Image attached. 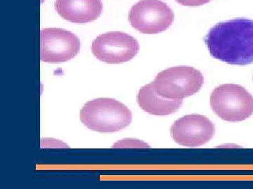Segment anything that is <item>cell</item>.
<instances>
[{
  "instance_id": "13",
  "label": "cell",
  "mask_w": 253,
  "mask_h": 189,
  "mask_svg": "<svg viewBox=\"0 0 253 189\" xmlns=\"http://www.w3.org/2000/svg\"></svg>"
},
{
  "instance_id": "6",
  "label": "cell",
  "mask_w": 253,
  "mask_h": 189,
  "mask_svg": "<svg viewBox=\"0 0 253 189\" xmlns=\"http://www.w3.org/2000/svg\"><path fill=\"white\" fill-rule=\"evenodd\" d=\"M139 51L135 38L123 32L100 34L91 44V52L99 61L108 64H121L134 59Z\"/></svg>"
},
{
  "instance_id": "8",
  "label": "cell",
  "mask_w": 253,
  "mask_h": 189,
  "mask_svg": "<svg viewBox=\"0 0 253 189\" xmlns=\"http://www.w3.org/2000/svg\"><path fill=\"white\" fill-rule=\"evenodd\" d=\"M215 129L207 117L190 114L178 119L171 127V135L176 143L184 147H196L208 143Z\"/></svg>"
},
{
  "instance_id": "2",
  "label": "cell",
  "mask_w": 253,
  "mask_h": 189,
  "mask_svg": "<svg viewBox=\"0 0 253 189\" xmlns=\"http://www.w3.org/2000/svg\"><path fill=\"white\" fill-rule=\"evenodd\" d=\"M81 122L95 132L111 133L131 124L132 114L122 102L109 97L89 101L80 112Z\"/></svg>"
},
{
  "instance_id": "1",
  "label": "cell",
  "mask_w": 253,
  "mask_h": 189,
  "mask_svg": "<svg viewBox=\"0 0 253 189\" xmlns=\"http://www.w3.org/2000/svg\"><path fill=\"white\" fill-rule=\"evenodd\" d=\"M204 41L214 59L237 65L253 63V20L238 18L217 23Z\"/></svg>"
},
{
  "instance_id": "4",
  "label": "cell",
  "mask_w": 253,
  "mask_h": 189,
  "mask_svg": "<svg viewBox=\"0 0 253 189\" xmlns=\"http://www.w3.org/2000/svg\"><path fill=\"white\" fill-rule=\"evenodd\" d=\"M211 106L213 112L223 120L242 122L253 114V97L241 86L223 84L211 94Z\"/></svg>"
},
{
  "instance_id": "5",
  "label": "cell",
  "mask_w": 253,
  "mask_h": 189,
  "mask_svg": "<svg viewBox=\"0 0 253 189\" xmlns=\"http://www.w3.org/2000/svg\"><path fill=\"white\" fill-rule=\"evenodd\" d=\"M174 18L170 6L161 0H140L129 12L131 26L143 34H158L166 31Z\"/></svg>"
},
{
  "instance_id": "10",
  "label": "cell",
  "mask_w": 253,
  "mask_h": 189,
  "mask_svg": "<svg viewBox=\"0 0 253 189\" xmlns=\"http://www.w3.org/2000/svg\"><path fill=\"white\" fill-rule=\"evenodd\" d=\"M138 104L143 110L151 115L168 116L174 114L182 104V100L161 97L154 91L151 83L141 88L138 92Z\"/></svg>"
},
{
  "instance_id": "9",
  "label": "cell",
  "mask_w": 253,
  "mask_h": 189,
  "mask_svg": "<svg viewBox=\"0 0 253 189\" xmlns=\"http://www.w3.org/2000/svg\"><path fill=\"white\" fill-rule=\"evenodd\" d=\"M54 6L61 17L75 23L91 22L103 11L101 0H56Z\"/></svg>"
},
{
  "instance_id": "7",
  "label": "cell",
  "mask_w": 253,
  "mask_h": 189,
  "mask_svg": "<svg viewBox=\"0 0 253 189\" xmlns=\"http://www.w3.org/2000/svg\"><path fill=\"white\" fill-rule=\"evenodd\" d=\"M81 50L79 38L61 28H45L41 31V59L49 63L66 62L74 59Z\"/></svg>"
},
{
  "instance_id": "12",
  "label": "cell",
  "mask_w": 253,
  "mask_h": 189,
  "mask_svg": "<svg viewBox=\"0 0 253 189\" xmlns=\"http://www.w3.org/2000/svg\"><path fill=\"white\" fill-rule=\"evenodd\" d=\"M179 4L187 6H198L209 2L211 0H175Z\"/></svg>"
},
{
  "instance_id": "11",
  "label": "cell",
  "mask_w": 253,
  "mask_h": 189,
  "mask_svg": "<svg viewBox=\"0 0 253 189\" xmlns=\"http://www.w3.org/2000/svg\"><path fill=\"white\" fill-rule=\"evenodd\" d=\"M113 147L114 148H146L149 147L147 144L140 142L137 140H131V139H126L121 142L115 144Z\"/></svg>"
},
{
  "instance_id": "3",
  "label": "cell",
  "mask_w": 253,
  "mask_h": 189,
  "mask_svg": "<svg viewBox=\"0 0 253 189\" xmlns=\"http://www.w3.org/2000/svg\"><path fill=\"white\" fill-rule=\"evenodd\" d=\"M204 83V76L198 69L178 66L158 73L151 84L156 94L161 97L182 100L199 92Z\"/></svg>"
}]
</instances>
